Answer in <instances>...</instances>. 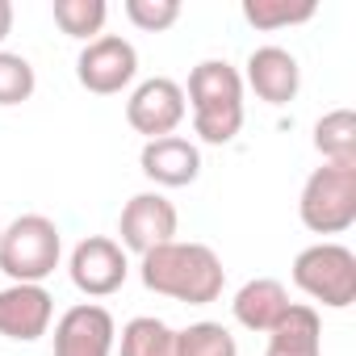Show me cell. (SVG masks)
<instances>
[{"label":"cell","mask_w":356,"mask_h":356,"mask_svg":"<svg viewBox=\"0 0 356 356\" xmlns=\"http://www.w3.org/2000/svg\"><path fill=\"white\" fill-rule=\"evenodd\" d=\"M138 277L151 293H163V298H176V302H189V306H210L222 298V285H227V268L218 260V252L210 243H181L172 239L155 252L143 256L138 264Z\"/></svg>","instance_id":"cell-1"},{"label":"cell","mask_w":356,"mask_h":356,"mask_svg":"<svg viewBox=\"0 0 356 356\" xmlns=\"http://www.w3.org/2000/svg\"><path fill=\"white\" fill-rule=\"evenodd\" d=\"M185 105L193 109V130L202 143L222 147L243 130V76L227 59H206L189 72Z\"/></svg>","instance_id":"cell-2"},{"label":"cell","mask_w":356,"mask_h":356,"mask_svg":"<svg viewBox=\"0 0 356 356\" xmlns=\"http://www.w3.org/2000/svg\"><path fill=\"white\" fill-rule=\"evenodd\" d=\"M63 256V235L47 214H22L0 231V273L13 285H42Z\"/></svg>","instance_id":"cell-3"},{"label":"cell","mask_w":356,"mask_h":356,"mask_svg":"<svg viewBox=\"0 0 356 356\" xmlns=\"http://www.w3.org/2000/svg\"><path fill=\"white\" fill-rule=\"evenodd\" d=\"M298 218L314 235H343L356 222V168L343 163L314 168L298 197Z\"/></svg>","instance_id":"cell-4"},{"label":"cell","mask_w":356,"mask_h":356,"mask_svg":"<svg viewBox=\"0 0 356 356\" xmlns=\"http://www.w3.org/2000/svg\"><path fill=\"white\" fill-rule=\"evenodd\" d=\"M293 285L331 310H348L356 302V256H352V248H343V243L302 248L293 260Z\"/></svg>","instance_id":"cell-5"},{"label":"cell","mask_w":356,"mask_h":356,"mask_svg":"<svg viewBox=\"0 0 356 356\" xmlns=\"http://www.w3.org/2000/svg\"><path fill=\"white\" fill-rule=\"evenodd\" d=\"M134 76H138V51L122 34H101V38L84 42V51L76 59V80L97 97H113V92L130 88Z\"/></svg>","instance_id":"cell-6"},{"label":"cell","mask_w":356,"mask_h":356,"mask_svg":"<svg viewBox=\"0 0 356 356\" xmlns=\"http://www.w3.org/2000/svg\"><path fill=\"white\" fill-rule=\"evenodd\" d=\"M67 273H72V285L88 298H109L126 285L130 277V260L122 252L118 239H105V235H88L72 248V260H67Z\"/></svg>","instance_id":"cell-7"},{"label":"cell","mask_w":356,"mask_h":356,"mask_svg":"<svg viewBox=\"0 0 356 356\" xmlns=\"http://www.w3.org/2000/svg\"><path fill=\"white\" fill-rule=\"evenodd\" d=\"M185 113H189L185 88L176 84V80H168V76L143 80V84L130 92V101H126V122H130L138 134H147V143H151V138H168L176 126L185 122Z\"/></svg>","instance_id":"cell-8"},{"label":"cell","mask_w":356,"mask_h":356,"mask_svg":"<svg viewBox=\"0 0 356 356\" xmlns=\"http://www.w3.org/2000/svg\"><path fill=\"white\" fill-rule=\"evenodd\" d=\"M176 227H181V214L163 193H134L118 218V235H122V252H155L163 243L176 239Z\"/></svg>","instance_id":"cell-9"},{"label":"cell","mask_w":356,"mask_h":356,"mask_svg":"<svg viewBox=\"0 0 356 356\" xmlns=\"http://www.w3.org/2000/svg\"><path fill=\"white\" fill-rule=\"evenodd\" d=\"M118 323L105 306L80 302L55 323V356H113Z\"/></svg>","instance_id":"cell-10"},{"label":"cell","mask_w":356,"mask_h":356,"mask_svg":"<svg viewBox=\"0 0 356 356\" xmlns=\"http://www.w3.org/2000/svg\"><path fill=\"white\" fill-rule=\"evenodd\" d=\"M55 318V298L42 285H5L0 289V335L17 339V343H34L38 335H47Z\"/></svg>","instance_id":"cell-11"},{"label":"cell","mask_w":356,"mask_h":356,"mask_svg":"<svg viewBox=\"0 0 356 356\" xmlns=\"http://www.w3.org/2000/svg\"><path fill=\"white\" fill-rule=\"evenodd\" d=\"M138 168L147 181H155L163 189H185L202 176V151H197V143H189L181 134L151 138L138 151Z\"/></svg>","instance_id":"cell-12"},{"label":"cell","mask_w":356,"mask_h":356,"mask_svg":"<svg viewBox=\"0 0 356 356\" xmlns=\"http://www.w3.org/2000/svg\"><path fill=\"white\" fill-rule=\"evenodd\" d=\"M248 88L264 105H289L302 88V67L285 47H256L248 55Z\"/></svg>","instance_id":"cell-13"},{"label":"cell","mask_w":356,"mask_h":356,"mask_svg":"<svg viewBox=\"0 0 356 356\" xmlns=\"http://www.w3.org/2000/svg\"><path fill=\"white\" fill-rule=\"evenodd\" d=\"M289 306H293V302H289V289H285L277 277H256V281H248V285L235 293V302H231L235 323L248 327V331H260V335H268V331L285 318Z\"/></svg>","instance_id":"cell-14"},{"label":"cell","mask_w":356,"mask_h":356,"mask_svg":"<svg viewBox=\"0 0 356 356\" xmlns=\"http://www.w3.org/2000/svg\"><path fill=\"white\" fill-rule=\"evenodd\" d=\"M264 356H323V323L314 306L293 302L285 318L268 331V352Z\"/></svg>","instance_id":"cell-15"},{"label":"cell","mask_w":356,"mask_h":356,"mask_svg":"<svg viewBox=\"0 0 356 356\" xmlns=\"http://www.w3.org/2000/svg\"><path fill=\"white\" fill-rule=\"evenodd\" d=\"M314 151L323 163H343L356 168V113L352 109H331L314 122Z\"/></svg>","instance_id":"cell-16"},{"label":"cell","mask_w":356,"mask_h":356,"mask_svg":"<svg viewBox=\"0 0 356 356\" xmlns=\"http://www.w3.org/2000/svg\"><path fill=\"white\" fill-rule=\"evenodd\" d=\"M118 348L122 356H176V331L155 314H138L122 327Z\"/></svg>","instance_id":"cell-17"},{"label":"cell","mask_w":356,"mask_h":356,"mask_svg":"<svg viewBox=\"0 0 356 356\" xmlns=\"http://www.w3.org/2000/svg\"><path fill=\"white\" fill-rule=\"evenodd\" d=\"M176 356H239L235 335L222 323H189L185 331H176Z\"/></svg>","instance_id":"cell-18"},{"label":"cell","mask_w":356,"mask_h":356,"mask_svg":"<svg viewBox=\"0 0 356 356\" xmlns=\"http://www.w3.org/2000/svg\"><path fill=\"white\" fill-rule=\"evenodd\" d=\"M318 13L314 0H243V17L256 30H285V26H302Z\"/></svg>","instance_id":"cell-19"},{"label":"cell","mask_w":356,"mask_h":356,"mask_svg":"<svg viewBox=\"0 0 356 356\" xmlns=\"http://www.w3.org/2000/svg\"><path fill=\"white\" fill-rule=\"evenodd\" d=\"M105 17H109L105 0H55V22L67 38L92 42V34H101Z\"/></svg>","instance_id":"cell-20"},{"label":"cell","mask_w":356,"mask_h":356,"mask_svg":"<svg viewBox=\"0 0 356 356\" xmlns=\"http://www.w3.org/2000/svg\"><path fill=\"white\" fill-rule=\"evenodd\" d=\"M34 67L26 55L13 51H0V105H22L34 97Z\"/></svg>","instance_id":"cell-21"},{"label":"cell","mask_w":356,"mask_h":356,"mask_svg":"<svg viewBox=\"0 0 356 356\" xmlns=\"http://www.w3.org/2000/svg\"><path fill=\"white\" fill-rule=\"evenodd\" d=\"M122 9H126L130 26H138L147 34H159V30L181 22V5H176V0H126Z\"/></svg>","instance_id":"cell-22"},{"label":"cell","mask_w":356,"mask_h":356,"mask_svg":"<svg viewBox=\"0 0 356 356\" xmlns=\"http://www.w3.org/2000/svg\"><path fill=\"white\" fill-rule=\"evenodd\" d=\"M13 34V5L9 0H0V42H5Z\"/></svg>","instance_id":"cell-23"}]
</instances>
